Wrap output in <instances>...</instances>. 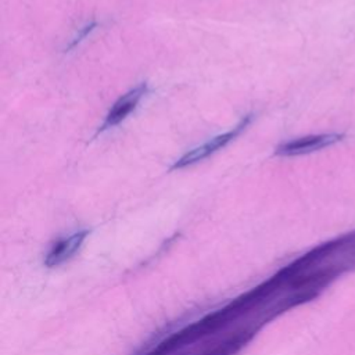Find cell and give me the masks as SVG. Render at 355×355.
<instances>
[{
  "mask_svg": "<svg viewBox=\"0 0 355 355\" xmlns=\"http://www.w3.org/2000/svg\"><path fill=\"white\" fill-rule=\"evenodd\" d=\"M251 121V114L245 115L244 118H241L239 121V123L236 126H233L230 130L227 132H223L220 135H216L214 136L212 139L207 140L205 143L189 150L186 154H183L178 161L173 162V165L171 166V171H175V169H182V168H186L189 165H193V164H197L200 161H202L204 158L209 157L211 154H214L215 151H218L219 148L225 147L227 143H230L233 139H236L243 129H245L248 126Z\"/></svg>",
  "mask_w": 355,
  "mask_h": 355,
  "instance_id": "obj_1",
  "label": "cell"
},
{
  "mask_svg": "<svg viewBox=\"0 0 355 355\" xmlns=\"http://www.w3.org/2000/svg\"><path fill=\"white\" fill-rule=\"evenodd\" d=\"M344 137L343 133H323V135H311L305 137H300L291 141H286L276 147V155L293 157L302 155L308 153H313L322 150L324 147L333 146Z\"/></svg>",
  "mask_w": 355,
  "mask_h": 355,
  "instance_id": "obj_2",
  "label": "cell"
},
{
  "mask_svg": "<svg viewBox=\"0 0 355 355\" xmlns=\"http://www.w3.org/2000/svg\"><path fill=\"white\" fill-rule=\"evenodd\" d=\"M148 87L147 83H140L136 87H133L132 90L126 92L123 96H121L114 105L111 107V110L108 111L104 122L101 123V126L98 128L97 133H101L110 128H114L115 125H118L119 122H122L139 104V101L141 100V97L147 93Z\"/></svg>",
  "mask_w": 355,
  "mask_h": 355,
  "instance_id": "obj_3",
  "label": "cell"
},
{
  "mask_svg": "<svg viewBox=\"0 0 355 355\" xmlns=\"http://www.w3.org/2000/svg\"><path fill=\"white\" fill-rule=\"evenodd\" d=\"M87 234L89 230H79L68 237L55 241L44 258V265L47 268H54L71 259L75 255V252L82 247Z\"/></svg>",
  "mask_w": 355,
  "mask_h": 355,
  "instance_id": "obj_4",
  "label": "cell"
},
{
  "mask_svg": "<svg viewBox=\"0 0 355 355\" xmlns=\"http://www.w3.org/2000/svg\"><path fill=\"white\" fill-rule=\"evenodd\" d=\"M94 26H96V22H90V24H87V25H85V26H82L80 29H79V32L72 37V40H71V43L68 44V49H72V47H75L78 43H80L93 29H94Z\"/></svg>",
  "mask_w": 355,
  "mask_h": 355,
  "instance_id": "obj_5",
  "label": "cell"
}]
</instances>
